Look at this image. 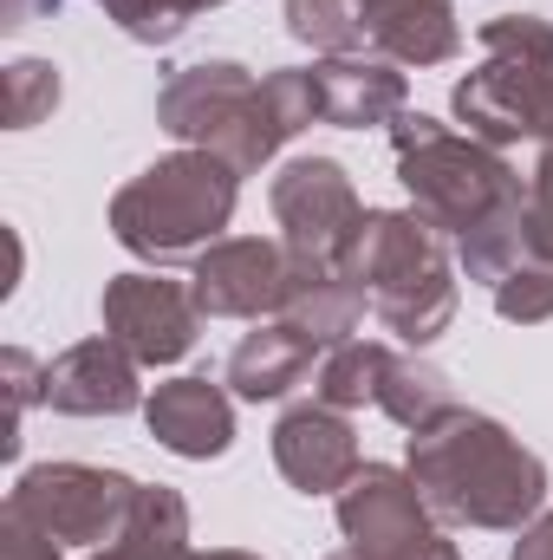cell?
Segmentation results:
<instances>
[{
	"label": "cell",
	"mask_w": 553,
	"mask_h": 560,
	"mask_svg": "<svg viewBox=\"0 0 553 560\" xmlns=\"http://www.w3.org/2000/svg\"><path fill=\"white\" fill-rule=\"evenodd\" d=\"M411 482L449 528L482 535H521L548 509V463L489 411H443L436 423L411 430Z\"/></svg>",
	"instance_id": "1"
},
{
	"label": "cell",
	"mask_w": 553,
	"mask_h": 560,
	"mask_svg": "<svg viewBox=\"0 0 553 560\" xmlns=\"http://www.w3.org/2000/svg\"><path fill=\"white\" fill-rule=\"evenodd\" d=\"M156 125L183 150H215L222 163L255 176L299 131L319 125V92L306 66H280L268 79H255L242 59H202L163 79Z\"/></svg>",
	"instance_id": "2"
},
{
	"label": "cell",
	"mask_w": 553,
	"mask_h": 560,
	"mask_svg": "<svg viewBox=\"0 0 553 560\" xmlns=\"http://www.w3.org/2000/svg\"><path fill=\"white\" fill-rule=\"evenodd\" d=\"M242 202V170L222 163L215 150H176L138 170L118 196H111V235L118 248H131L150 268H176V261H202Z\"/></svg>",
	"instance_id": "3"
},
{
	"label": "cell",
	"mask_w": 553,
	"mask_h": 560,
	"mask_svg": "<svg viewBox=\"0 0 553 560\" xmlns=\"http://www.w3.org/2000/svg\"><path fill=\"white\" fill-rule=\"evenodd\" d=\"M391 156H398V183H404L411 209L443 242H469L475 229H489L495 215L528 202V176L495 143L449 131L430 112H404L391 125Z\"/></svg>",
	"instance_id": "4"
},
{
	"label": "cell",
	"mask_w": 553,
	"mask_h": 560,
	"mask_svg": "<svg viewBox=\"0 0 553 560\" xmlns=\"http://www.w3.org/2000/svg\"><path fill=\"white\" fill-rule=\"evenodd\" d=\"M456 242H443L416 209H365L352 248H345V275L365 287L372 313L385 332H398L404 346H436L456 319L462 300V268L449 261Z\"/></svg>",
	"instance_id": "5"
},
{
	"label": "cell",
	"mask_w": 553,
	"mask_h": 560,
	"mask_svg": "<svg viewBox=\"0 0 553 560\" xmlns=\"http://www.w3.org/2000/svg\"><path fill=\"white\" fill-rule=\"evenodd\" d=\"M449 112L469 125V138L541 143L553 125V20L541 13H495L482 26V66L456 79Z\"/></svg>",
	"instance_id": "6"
},
{
	"label": "cell",
	"mask_w": 553,
	"mask_h": 560,
	"mask_svg": "<svg viewBox=\"0 0 553 560\" xmlns=\"http://www.w3.org/2000/svg\"><path fill=\"white\" fill-rule=\"evenodd\" d=\"M138 495H143L138 476L105 469V463H33V469L13 476L7 509L39 522L59 548H105L131 522Z\"/></svg>",
	"instance_id": "7"
},
{
	"label": "cell",
	"mask_w": 553,
	"mask_h": 560,
	"mask_svg": "<svg viewBox=\"0 0 553 560\" xmlns=\"http://www.w3.org/2000/svg\"><path fill=\"white\" fill-rule=\"evenodd\" d=\"M268 209H274L280 248L293 261V275H332L345 268V248L365 222V202L345 176V163L332 156H293L280 163V176L268 183Z\"/></svg>",
	"instance_id": "8"
},
{
	"label": "cell",
	"mask_w": 553,
	"mask_h": 560,
	"mask_svg": "<svg viewBox=\"0 0 553 560\" xmlns=\"http://www.w3.org/2000/svg\"><path fill=\"white\" fill-rule=\"evenodd\" d=\"M339 535L365 560H462L443 522L430 515V502L416 495L411 469L391 463H365L339 489Z\"/></svg>",
	"instance_id": "9"
},
{
	"label": "cell",
	"mask_w": 553,
	"mask_h": 560,
	"mask_svg": "<svg viewBox=\"0 0 553 560\" xmlns=\"http://www.w3.org/2000/svg\"><path fill=\"white\" fill-rule=\"evenodd\" d=\"M105 332L138 359V365H176L189 359L196 332H202V306L183 280L163 275H111L105 300H98Z\"/></svg>",
	"instance_id": "10"
},
{
	"label": "cell",
	"mask_w": 553,
	"mask_h": 560,
	"mask_svg": "<svg viewBox=\"0 0 553 560\" xmlns=\"http://www.w3.org/2000/svg\"><path fill=\"white\" fill-rule=\"evenodd\" d=\"M189 293L202 306V319H280L293 261L280 242L261 235H222L202 261H189Z\"/></svg>",
	"instance_id": "11"
},
{
	"label": "cell",
	"mask_w": 553,
	"mask_h": 560,
	"mask_svg": "<svg viewBox=\"0 0 553 560\" xmlns=\"http://www.w3.org/2000/svg\"><path fill=\"white\" fill-rule=\"evenodd\" d=\"M46 411H59V418H131V411H143L138 359L111 332L66 346L46 365Z\"/></svg>",
	"instance_id": "12"
},
{
	"label": "cell",
	"mask_w": 553,
	"mask_h": 560,
	"mask_svg": "<svg viewBox=\"0 0 553 560\" xmlns=\"http://www.w3.org/2000/svg\"><path fill=\"white\" fill-rule=\"evenodd\" d=\"M274 469L293 495H339L365 463H358V430L332 405H293L274 423Z\"/></svg>",
	"instance_id": "13"
},
{
	"label": "cell",
	"mask_w": 553,
	"mask_h": 560,
	"mask_svg": "<svg viewBox=\"0 0 553 560\" xmlns=\"http://www.w3.org/2000/svg\"><path fill=\"white\" fill-rule=\"evenodd\" d=\"M352 20H358V46L423 72V66H449L462 52V20H456V0H352Z\"/></svg>",
	"instance_id": "14"
},
{
	"label": "cell",
	"mask_w": 553,
	"mask_h": 560,
	"mask_svg": "<svg viewBox=\"0 0 553 560\" xmlns=\"http://www.w3.org/2000/svg\"><path fill=\"white\" fill-rule=\"evenodd\" d=\"M313 85H319V125L332 131H372V125H398L411 105V85H404V66L378 59V52H339V59H319L313 66Z\"/></svg>",
	"instance_id": "15"
},
{
	"label": "cell",
	"mask_w": 553,
	"mask_h": 560,
	"mask_svg": "<svg viewBox=\"0 0 553 560\" xmlns=\"http://www.w3.org/2000/svg\"><path fill=\"white\" fill-rule=\"evenodd\" d=\"M143 423H150V436H156L169 456H183V463H215V456H228V443H235V405H228V392L209 385V378H169V385H156V392L143 398Z\"/></svg>",
	"instance_id": "16"
},
{
	"label": "cell",
	"mask_w": 553,
	"mask_h": 560,
	"mask_svg": "<svg viewBox=\"0 0 553 560\" xmlns=\"http://www.w3.org/2000/svg\"><path fill=\"white\" fill-rule=\"evenodd\" d=\"M326 346L313 339V332H299L293 319H255V332L228 352V385H235V398H248V405H274L286 398L306 372H319L313 359H319Z\"/></svg>",
	"instance_id": "17"
},
{
	"label": "cell",
	"mask_w": 553,
	"mask_h": 560,
	"mask_svg": "<svg viewBox=\"0 0 553 560\" xmlns=\"http://www.w3.org/2000/svg\"><path fill=\"white\" fill-rule=\"evenodd\" d=\"M85 560H189V502L169 482H143L138 509L118 528V541L92 548Z\"/></svg>",
	"instance_id": "18"
},
{
	"label": "cell",
	"mask_w": 553,
	"mask_h": 560,
	"mask_svg": "<svg viewBox=\"0 0 553 560\" xmlns=\"http://www.w3.org/2000/svg\"><path fill=\"white\" fill-rule=\"evenodd\" d=\"M365 306H372V300H365V287L345 275V268H332V275H293L280 319H293L299 332H313V339L332 352V346L358 339V319H365Z\"/></svg>",
	"instance_id": "19"
},
{
	"label": "cell",
	"mask_w": 553,
	"mask_h": 560,
	"mask_svg": "<svg viewBox=\"0 0 553 560\" xmlns=\"http://www.w3.org/2000/svg\"><path fill=\"white\" fill-rule=\"evenodd\" d=\"M378 411L398 423V430H423V423H436L443 411H456V392H449V378L430 359L391 352L385 359V385H378Z\"/></svg>",
	"instance_id": "20"
},
{
	"label": "cell",
	"mask_w": 553,
	"mask_h": 560,
	"mask_svg": "<svg viewBox=\"0 0 553 560\" xmlns=\"http://www.w3.org/2000/svg\"><path fill=\"white\" fill-rule=\"evenodd\" d=\"M385 359H391V346H378V339H345V346H332V352L319 359V372H313V398L332 405V411H365V405H378Z\"/></svg>",
	"instance_id": "21"
},
{
	"label": "cell",
	"mask_w": 553,
	"mask_h": 560,
	"mask_svg": "<svg viewBox=\"0 0 553 560\" xmlns=\"http://www.w3.org/2000/svg\"><path fill=\"white\" fill-rule=\"evenodd\" d=\"M286 33L299 46H313L319 59H339V52H365L358 46V20H352V0H286Z\"/></svg>",
	"instance_id": "22"
},
{
	"label": "cell",
	"mask_w": 553,
	"mask_h": 560,
	"mask_svg": "<svg viewBox=\"0 0 553 560\" xmlns=\"http://www.w3.org/2000/svg\"><path fill=\"white\" fill-rule=\"evenodd\" d=\"M66 85H59V66L52 59H13L7 66V131H33L59 112Z\"/></svg>",
	"instance_id": "23"
},
{
	"label": "cell",
	"mask_w": 553,
	"mask_h": 560,
	"mask_svg": "<svg viewBox=\"0 0 553 560\" xmlns=\"http://www.w3.org/2000/svg\"><path fill=\"white\" fill-rule=\"evenodd\" d=\"M0 385H7V423H0V456H20V418L33 405H46V365L26 346L0 352Z\"/></svg>",
	"instance_id": "24"
},
{
	"label": "cell",
	"mask_w": 553,
	"mask_h": 560,
	"mask_svg": "<svg viewBox=\"0 0 553 560\" xmlns=\"http://www.w3.org/2000/svg\"><path fill=\"white\" fill-rule=\"evenodd\" d=\"M495 313L508 326H541L553 319V261H528L495 287Z\"/></svg>",
	"instance_id": "25"
},
{
	"label": "cell",
	"mask_w": 553,
	"mask_h": 560,
	"mask_svg": "<svg viewBox=\"0 0 553 560\" xmlns=\"http://www.w3.org/2000/svg\"><path fill=\"white\" fill-rule=\"evenodd\" d=\"M528 242L534 261H553V125L534 143V170H528Z\"/></svg>",
	"instance_id": "26"
},
{
	"label": "cell",
	"mask_w": 553,
	"mask_h": 560,
	"mask_svg": "<svg viewBox=\"0 0 553 560\" xmlns=\"http://www.w3.org/2000/svg\"><path fill=\"white\" fill-rule=\"evenodd\" d=\"M0 560H59V541L20 509H0Z\"/></svg>",
	"instance_id": "27"
},
{
	"label": "cell",
	"mask_w": 553,
	"mask_h": 560,
	"mask_svg": "<svg viewBox=\"0 0 553 560\" xmlns=\"http://www.w3.org/2000/svg\"><path fill=\"white\" fill-rule=\"evenodd\" d=\"M515 560H553V509H541V515L521 528V541H515Z\"/></svg>",
	"instance_id": "28"
},
{
	"label": "cell",
	"mask_w": 553,
	"mask_h": 560,
	"mask_svg": "<svg viewBox=\"0 0 553 560\" xmlns=\"http://www.w3.org/2000/svg\"><path fill=\"white\" fill-rule=\"evenodd\" d=\"M189 560H261V555H248V548H209V555H196L189 548Z\"/></svg>",
	"instance_id": "29"
},
{
	"label": "cell",
	"mask_w": 553,
	"mask_h": 560,
	"mask_svg": "<svg viewBox=\"0 0 553 560\" xmlns=\"http://www.w3.org/2000/svg\"><path fill=\"white\" fill-rule=\"evenodd\" d=\"M209 7H228V0H183V13L196 20V13H209Z\"/></svg>",
	"instance_id": "30"
},
{
	"label": "cell",
	"mask_w": 553,
	"mask_h": 560,
	"mask_svg": "<svg viewBox=\"0 0 553 560\" xmlns=\"http://www.w3.org/2000/svg\"><path fill=\"white\" fill-rule=\"evenodd\" d=\"M59 7H66V0H33V13H59ZM98 7H105V0H98Z\"/></svg>",
	"instance_id": "31"
},
{
	"label": "cell",
	"mask_w": 553,
	"mask_h": 560,
	"mask_svg": "<svg viewBox=\"0 0 553 560\" xmlns=\"http://www.w3.org/2000/svg\"><path fill=\"white\" fill-rule=\"evenodd\" d=\"M326 560H365V555L358 548H339V555H326Z\"/></svg>",
	"instance_id": "32"
}]
</instances>
